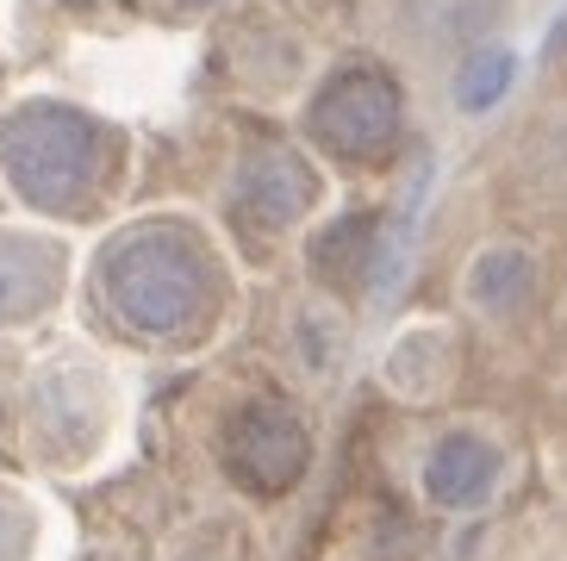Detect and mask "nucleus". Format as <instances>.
<instances>
[{"label": "nucleus", "instance_id": "f257e3e1", "mask_svg": "<svg viewBox=\"0 0 567 561\" xmlns=\"http://www.w3.org/2000/svg\"><path fill=\"white\" fill-rule=\"evenodd\" d=\"M7 175L44 206H69V200L94 187V132L87 119L56 113V106H32L7 125Z\"/></svg>", "mask_w": 567, "mask_h": 561}, {"label": "nucleus", "instance_id": "f03ea898", "mask_svg": "<svg viewBox=\"0 0 567 561\" xmlns=\"http://www.w3.org/2000/svg\"><path fill=\"white\" fill-rule=\"evenodd\" d=\"M499 88H505V57H493V50L467 57V69H462V106H493Z\"/></svg>", "mask_w": 567, "mask_h": 561}]
</instances>
